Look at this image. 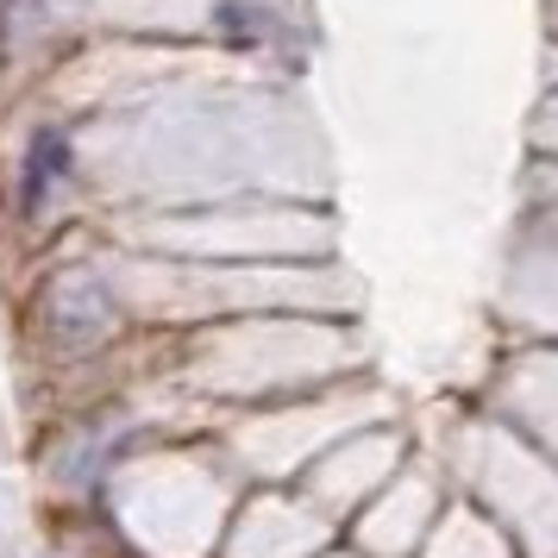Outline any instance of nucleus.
<instances>
[{
  "instance_id": "f257e3e1",
  "label": "nucleus",
  "mask_w": 558,
  "mask_h": 558,
  "mask_svg": "<svg viewBox=\"0 0 558 558\" xmlns=\"http://www.w3.org/2000/svg\"><path fill=\"white\" fill-rule=\"evenodd\" d=\"M70 177V138L63 132H32V145H26V163H20V207L26 214H38L45 207V195H51V182Z\"/></svg>"
}]
</instances>
